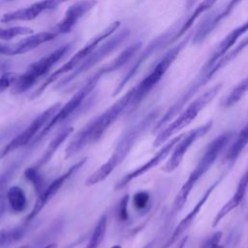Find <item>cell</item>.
Returning a JSON list of instances; mask_svg holds the SVG:
<instances>
[{
  "label": "cell",
  "mask_w": 248,
  "mask_h": 248,
  "mask_svg": "<svg viewBox=\"0 0 248 248\" xmlns=\"http://www.w3.org/2000/svg\"><path fill=\"white\" fill-rule=\"evenodd\" d=\"M97 4L96 0H80L71 5L66 11L63 18L57 23L54 32L57 34L69 33L77 22Z\"/></svg>",
  "instance_id": "obj_19"
},
{
  "label": "cell",
  "mask_w": 248,
  "mask_h": 248,
  "mask_svg": "<svg viewBox=\"0 0 248 248\" xmlns=\"http://www.w3.org/2000/svg\"><path fill=\"white\" fill-rule=\"evenodd\" d=\"M188 240V235H183L181 238H179L172 246L171 248H184Z\"/></svg>",
  "instance_id": "obj_37"
},
{
  "label": "cell",
  "mask_w": 248,
  "mask_h": 248,
  "mask_svg": "<svg viewBox=\"0 0 248 248\" xmlns=\"http://www.w3.org/2000/svg\"><path fill=\"white\" fill-rule=\"evenodd\" d=\"M134 94V87L130 89L125 95L118 99L108 109L100 115L93 118L86 125H84L70 140L65 150V159L73 157L88 144L98 141L106 133L108 128L117 119V117L128 108L132 96Z\"/></svg>",
  "instance_id": "obj_1"
},
{
  "label": "cell",
  "mask_w": 248,
  "mask_h": 248,
  "mask_svg": "<svg viewBox=\"0 0 248 248\" xmlns=\"http://www.w3.org/2000/svg\"><path fill=\"white\" fill-rule=\"evenodd\" d=\"M247 189H248V168L246 169V170L242 174L241 178L239 179L234 194L220 208V210L216 213L215 217L213 218L212 228H216L219 225V223L222 221L223 218H225L231 211L235 209L241 203L243 198L246 195Z\"/></svg>",
  "instance_id": "obj_22"
},
{
  "label": "cell",
  "mask_w": 248,
  "mask_h": 248,
  "mask_svg": "<svg viewBox=\"0 0 248 248\" xmlns=\"http://www.w3.org/2000/svg\"><path fill=\"white\" fill-rule=\"evenodd\" d=\"M141 43H134L131 46H129L127 48H125L113 61L104 66L106 74L114 72L120 68H122L140 48Z\"/></svg>",
  "instance_id": "obj_26"
},
{
  "label": "cell",
  "mask_w": 248,
  "mask_h": 248,
  "mask_svg": "<svg viewBox=\"0 0 248 248\" xmlns=\"http://www.w3.org/2000/svg\"><path fill=\"white\" fill-rule=\"evenodd\" d=\"M61 104L56 103L43 111L40 115H38L21 133L16 136L11 141H9L6 145H4L0 149V160L12 153L13 151L20 148L29 142H32L35 137L39 134V131L43 129L49 120L55 115V113L60 109Z\"/></svg>",
  "instance_id": "obj_11"
},
{
  "label": "cell",
  "mask_w": 248,
  "mask_h": 248,
  "mask_svg": "<svg viewBox=\"0 0 248 248\" xmlns=\"http://www.w3.org/2000/svg\"><path fill=\"white\" fill-rule=\"evenodd\" d=\"M215 2H216V0H202V3L195 9V11L191 14V16H189L188 18L181 24L180 28L173 32L172 36L169 39V41H168L166 46H170V44L174 43V42L177 41L181 36H183V35L187 32V30H188L189 28H191V26L193 25V23L195 22V20L199 17V16L202 15L204 11L208 10Z\"/></svg>",
  "instance_id": "obj_23"
},
{
  "label": "cell",
  "mask_w": 248,
  "mask_h": 248,
  "mask_svg": "<svg viewBox=\"0 0 248 248\" xmlns=\"http://www.w3.org/2000/svg\"><path fill=\"white\" fill-rule=\"evenodd\" d=\"M190 39H192L191 35L187 36L177 45L170 48L165 53V55L160 59V61L155 65L152 71L138 85L134 87V94L127 108L128 113H132L134 110H136L140 106V104L143 101V99L149 94V92L155 87V85L162 79V78L167 73L170 66L173 63V61L179 55L180 51L186 46Z\"/></svg>",
  "instance_id": "obj_5"
},
{
  "label": "cell",
  "mask_w": 248,
  "mask_h": 248,
  "mask_svg": "<svg viewBox=\"0 0 248 248\" xmlns=\"http://www.w3.org/2000/svg\"><path fill=\"white\" fill-rule=\"evenodd\" d=\"M110 248H122L120 245H114V246H112V247H110Z\"/></svg>",
  "instance_id": "obj_42"
},
{
  "label": "cell",
  "mask_w": 248,
  "mask_h": 248,
  "mask_svg": "<svg viewBox=\"0 0 248 248\" xmlns=\"http://www.w3.org/2000/svg\"><path fill=\"white\" fill-rule=\"evenodd\" d=\"M223 175H221L220 177H218L203 193V195L200 198V200L197 202V203L194 205V207L188 212V214L181 219V221L178 223V225L174 228L172 233L170 234V236L167 239V241L163 244V246L161 248H170V246H172L179 238L182 237V235L185 233V232L192 226V224L194 223V221L196 220L197 216L199 215L201 209L202 208V206L204 205V203L206 202V201L209 199V197L211 196L212 192L215 190V188L219 185V183L222 181Z\"/></svg>",
  "instance_id": "obj_14"
},
{
  "label": "cell",
  "mask_w": 248,
  "mask_h": 248,
  "mask_svg": "<svg viewBox=\"0 0 248 248\" xmlns=\"http://www.w3.org/2000/svg\"><path fill=\"white\" fill-rule=\"evenodd\" d=\"M247 92H248V76L230 91V93L222 102V106L226 108L234 106L238 101L242 99V97Z\"/></svg>",
  "instance_id": "obj_28"
},
{
  "label": "cell",
  "mask_w": 248,
  "mask_h": 248,
  "mask_svg": "<svg viewBox=\"0 0 248 248\" xmlns=\"http://www.w3.org/2000/svg\"><path fill=\"white\" fill-rule=\"evenodd\" d=\"M9 245V231L2 230L0 231V247Z\"/></svg>",
  "instance_id": "obj_36"
},
{
  "label": "cell",
  "mask_w": 248,
  "mask_h": 248,
  "mask_svg": "<svg viewBox=\"0 0 248 248\" xmlns=\"http://www.w3.org/2000/svg\"><path fill=\"white\" fill-rule=\"evenodd\" d=\"M103 75H106L104 67L99 69L90 78L86 80V82L80 87L74 96L63 106L60 108V109L55 113V115L49 120V122L42 129V131L35 137V139L32 141V144L37 143L39 140H41L54 126L57 124H60L61 122L67 120L70 118L78 108L79 107L84 103L86 97L93 91V89L96 87L97 83L99 82L101 77Z\"/></svg>",
  "instance_id": "obj_8"
},
{
  "label": "cell",
  "mask_w": 248,
  "mask_h": 248,
  "mask_svg": "<svg viewBox=\"0 0 248 248\" xmlns=\"http://www.w3.org/2000/svg\"><path fill=\"white\" fill-rule=\"evenodd\" d=\"M248 46V37L244 38L241 42L238 43L232 49H230L223 57H221L209 70L204 72H200L196 78L188 85L185 91L181 94V96L173 103L174 108L177 110H181L184 106L189 102V100L203 86L205 85L212 77L223 67L228 65L232 60H233L240 52Z\"/></svg>",
  "instance_id": "obj_9"
},
{
  "label": "cell",
  "mask_w": 248,
  "mask_h": 248,
  "mask_svg": "<svg viewBox=\"0 0 248 248\" xmlns=\"http://www.w3.org/2000/svg\"><path fill=\"white\" fill-rule=\"evenodd\" d=\"M150 196L146 191H139L133 197V204L138 210H143L146 208Z\"/></svg>",
  "instance_id": "obj_33"
},
{
  "label": "cell",
  "mask_w": 248,
  "mask_h": 248,
  "mask_svg": "<svg viewBox=\"0 0 248 248\" xmlns=\"http://www.w3.org/2000/svg\"><path fill=\"white\" fill-rule=\"evenodd\" d=\"M240 1L241 0H230L218 13H215L208 18L204 19L192 37L193 44H201L220 24V22L232 13Z\"/></svg>",
  "instance_id": "obj_21"
},
{
  "label": "cell",
  "mask_w": 248,
  "mask_h": 248,
  "mask_svg": "<svg viewBox=\"0 0 248 248\" xmlns=\"http://www.w3.org/2000/svg\"><path fill=\"white\" fill-rule=\"evenodd\" d=\"M33 29L25 26H14L10 28H1L0 27V39L5 41H10L15 37L32 34Z\"/></svg>",
  "instance_id": "obj_31"
},
{
  "label": "cell",
  "mask_w": 248,
  "mask_h": 248,
  "mask_svg": "<svg viewBox=\"0 0 248 248\" xmlns=\"http://www.w3.org/2000/svg\"><path fill=\"white\" fill-rule=\"evenodd\" d=\"M248 31V20L245 21L243 24L237 26L236 28L232 29L223 40L216 46L214 50L211 52L210 56L207 58L203 66L202 67L200 72H204L209 70L221 57H223L231 47L237 42L238 38L244 35Z\"/></svg>",
  "instance_id": "obj_20"
},
{
  "label": "cell",
  "mask_w": 248,
  "mask_h": 248,
  "mask_svg": "<svg viewBox=\"0 0 248 248\" xmlns=\"http://www.w3.org/2000/svg\"><path fill=\"white\" fill-rule=\"evenodd\" d=\"M17 77H18V75L15 74V73H8V74H5L4 76H2L0 78V93L5 91L6 89H8L11 85H13V83L15 82V80L16 79Z\"/></svg>",
  "instance_id": "obj_34"
},
{
  "label": "cell",
  "mask_w": 248,
  "mask_h": 248,
  "mask_svg": "<svg viewBox=\"0 0 248 248\" xmlns=\"http://www.w3.org/2000/svg\"><path fill=\"white\" fill-rule=\"evenodd\" d=\"M183 134L175 136L173 138H171L170 140H169L163 146L162 148L152 157L150 158L146 163H144L143 165L140 166L139 168L135 169L134 170L126 173L115 185V190H120L124 187H126L132 180H134L135 178H138L140 176H141L142 174H144L145 172H147L148 170H152L153 168H155L156 166H158L162 161H164L168 155L172 151L173 147L175 146V144L180 140V139L182 138Z\"/></svg>",
  "instance_id": "obj_15"
},
{
  "label": "cell",
  "mask_w": 248,
  "mask_h": 248,
  "mask_svg": "<svg viewBox=\"0 0 248 248\" xmlns=\"http://www.w3.org/2000/svg\"><path fill=\"white\" fill-rule=\"evenodd\" d=\"M222 87H223V83L219 82V83L213 85L208 90H206L201 96L196 98L193 102H191L186 107V108L182 109L178 113V116H175L171 122L167 124L162 130H160L158 132V135L156 136V138L153 141V146L159 147V146L165 144L169 140L173 138V136L175 134H177L183 128L187 127L190 123H192V121L196 119V117L199 115V113L208 104H210L212 102V100L220 92Z\"/></svg>",
  "instance_id": "obj_4"
},
{
  "label": "cell",
  "mask_w": 248,
  "mask_h": 248,
  "mask_svg": "<svg viewBox=\"0 0 248 248\" xmlns=\"http://www.w3.org/2000/svg\"><path fill=\"white\" fill-rule=\"evenodd\" d=\"M248 143V122L244 125V127L240 130L237 134L235 140L230 146L227 154H226V161L232 165L233 164L243 149L246 147Z\"/></svg>",
  "instance_id": "obj_25"
},
{
  "label": "cell",
  "mask_w": 248,
  "mask_h": 248,
  "mask_svg": "<svg viewBox=\"0 0 248 248\" xmlns=\"http://www.w3.org/2000/svg\"><path fill=\"white\" fill-rule=\"evenodd\" d=\"M69 0H41L36 2L26 8H22L14 12L7 13L0 18L1 22L8 23L11 21H22V20H32L36 18L40 14L52 10L61 4Z\"/></svg>",
  "instance_id": "obj_17"
},
{
  "label": "cell",
  "mask_w": 248,
  "mask_h": 248,
  "mask_svg": "<svg viewBox=\"0 0 248 248\" xmlns=\"http://www.w3.org/2000/svg\"><path fill=\"white\" fill-rule=\"evenodd\" d=\"M74 128L73 127H66L64 129H62L60 131V133H58V135H56L52 140L50 141V143L47 145V147L46 148L44 154L42 155V157L37 161V163L34 165V167L36 169H40L41 167H43L44 165H46L48 161H50V159L52 158V156L54 155V153L56 152V150L58 149V147L64 142V140L73 133Z\"/></svg>",
  "instance_id": "obj_24"
},
{
  "label": "cell",
  "mask_w": 248,
  "mask_h": 248,
  "mask_svg": "<svg viewBox=\"0 0 248 248\" xmlns=\"http://www.w3.org/2000/svg\"><path fill=\"white\" fill-rule=\"evenodd\" d=\"M72 47V43L66 44L31 64L24 73L16 78L13 83V94H21L31 88L41 78L45 77L56 63H58L64 56H66Z\"/></svg>",
  "instance_id": "obj_6"
},
{
  "label": "cell",
  "mask_w": 248,
  "mask_h": 248,
  "mask_svg": "<svg viewBox=\"0 0 248 248\" xmlns=\"http://www.w3.org/2000/svg\"><path fill=\"white\" fill-rule=\"evenodd\" d=\"M15 172V167L7 169L4 172L0 173V216H2L6 209V201H7V191L8 184L10 179Z\"/></svg>",
  "instance_id": "obj_30"
},
{
  "label": "cell",
  "mask_w": 248,
  "mask_h": 248,
  "mask_svg": "<svg viewBox=\"0 0 248 248\" xmlns=\"http://www.w3.org/2000/svg\"><path fill=\"white\" fill-rule=\"evenodd\" d=\"M129 35H130V29L124 28L120 30L118 33H116L114 36L107 40L101 46L93 50L76 69L73 70V72L70 75H68L65 78L60 80L57 83L55 88L66 86L68 83L76 79L78 77H79L80 75L90 70L95 65H97L100 61L106 58L110 52L116 49L129 37Z\"/></svg>",
  "instance_id": "obj_10"
},
{
  "label": "cell",
  "mask_w": 248,
  "mask_h": 248,
  "mask_svg": "<svg viewBox=\"0 0 248 248\" xmlns=\"http://www.w3.org/2000/svg\"><path fill=\"white\" fill-rule=\"evenodd\" d=\"M86 162V158L81 159L80 161L77 162L74 166H72L67 171L62 173L60 176L55 178L46 188H45L39 195V198L37 199L32 210L29 212V214L26 217V222H30L32 219H34L40 211L46 206V204L56 195V193L61 189V187L65 184V182L78 170H79L83 164Z\"/></svg>",
  "instance_id": "obj_13"
},
{
  "label": "cell",
  "mask_w": 248,
  "mask_h": 248,
  "mask_svg": "<svg viewBox=\"0 0 248 248\" xmlns=\"http://www.w3.org/2000/svg\"><path fill=\"white\" fill-rule=\"evenodd\" d=\"M57 35L58 34L54 31L41 32V33L34 34L30 37H27L15 44L8 45V44L0 43V54L12 56L16 54L26 53L38 47L40 45L53 40Z\"/></svg>",
  "instance_id": "obj_18"
},
{
  "label": "cell",
  "mask_w": 248,
  "mask_h": 248,
  "mask_svg": "<svg viewBox=\"0 0 248 248\" xmlns=\"http://www.w3.org/2000/svg\"><path fill=\"white\" fill-rule=\"evenodd\" d=\"M143 248H152L151 247V243H149V244H147V245H145Z\"/></svg>",
  "instance_id": "obj_41"
},
{
  "label": "cell",
  "mask_w": 248,
  "mask_h": 248,
  "mask_svg": "<svg viewBox=\"0 0 248 248\" xmlns=\"http://www.w3.org/2000/svg\"><path fill=\"white\" fill-rule=\"evenodd\" d=\"M24 175L34 185L37 192L41 193L44 190V185L42 182V177L39 173V170L36 169L34 166L26 169L24 171Z\"/></svg>",
  "instance_id": "obj_32"
},
{
  "label": "cell",
  "mask_w": 248,
  "mask_h": 248,
  "mask_svg": "<svg viewBox=\"0 0 248 248\" xmlns=\"http://www.w3.org/2000/svg\"><path fill=\"white\" fill-rule=\"evenodd\" d=\"M155 119L156 113L151 112L143 119H141L138 124L132 126L129 130H127L120 139L119 142L117 143L116 147L114 148L112 154L108 159V161L86 178L85 185L89 187L105 180L116 169V167L124 161L136 141L151 126L152 122Z\"/></svg>",
  "instance_id": "obj_3"
},
{
  "label": "cell",
  "mask_w": 248,
  "mask_h": 248,
  "mask_svg": "<svg viewBox=\"0 0 248 248\" xmlns=\"http://www.w3.org/2000/svg\"><path fill=\"white\" fill-rule=\"evenodd\" d=\"M120 25L119 21H114L112 22L110 25H108L107 28H105L101 33H99L98 35H96L95 37L91 38L84 46L82 48H80L78 51H77L64 65H62L60 68H58L55 72H53L52 74H50L46 80L33 92V94L31 95L30 99H36L38 98L40 95H42V93L46 90V88L50 85L52 82H54L55 80H57L61 76H63L64 74L73 71L74 69H76L96 47L97 46L103 42L105 39L108 38Z\"/></svg>",
  "instance_id": "obj_7"
},
{
  "label": "cell",
  "mask_w": 248,
  "mask_h": 248,
  "mask_svg": "<svg viewBox=\"0 0 248 248\" xmlns=\"http://www.w3.org/2000/svg\"><path fill=\"white\" fill-rule=\"evenodd\" d=\"M16 248H29V246H27V245H23V246H19V247H16Z\"/></svg>",
  "instance_id": "obj_43"
},
{
  "label": "cell",
  "mask_w": 248,
  "mask_h": 248,
  "mask_svg": "<svg viewBox=\"0 0 248 248\" xmlns=\"http://www.w3.org/2000/svg\"><path fill=\"white\" fill-rule=\"evenodd\" d=\"M7 201L15 212H21L26 208L27 199L24 191L19 186H12L7 191Z\"/></svg>",
  "instance_id": "obj_27"
},
{
  "label": "cell",
  "mask_w": 248,
  "mask_h": 248,
  "mask_svg": "<svg viewBox=\"0 0 248 248\" xmlns=\"http://www.w3.org/2000/svg\"><path fill=\"white\" fill-rule=\"evenodd\" d=\"M13 1H16V0H0V6L1 5H4V4H8V3H11Z\"/></svg>",
  "instance_id": "obj_39"
},
{
  "label": "cell",
  "mask_w": 248,
  "mask_h": 248,
  "mask_svg": "<svg viewBox=\"0 0 248 248\" xmlns=\"http://www.w3.org/2000/svg\"><path fill=\"white\" fill-rule=\"evenodd\" d=\"M43 248H57V244L56 243H50V244H47L46 246H45Z\"/></svg>",
  "instance_id": "obj_38"
},
{
  "label": "cell",
  "mask_w": 248,
  "mask_h": 248,
  "mask_svg": "<svg viewBox=\"0 0 248 248\" xmlns=\"http://www.w3.org/2000/svg\"><path fill=\"white\" fill-rule=\"evenodd\" d=\"M232 136V132H225L216 137L207 145L202 156L197 163L195 169L190 172L188 178L186 179V181L176 194L170 209L171 216L176 215L184 207L194 186L212 167V165L215 163L216 159L218 158L224 147L231 140Z\"/></svg>",
  "instance_id": "obj_2"
},
{
  "label": "cell",
  "mask_w": 248,
  "mask_h": 248,
  "mask_svg": "<svg viewBox=\"0 0 248 248\" xmlns=\"http://www.w3.org/2000/svg\"><path fill=\"white\" fill-rule=\"evenodd\" d=\"M213 122L211 120L207 121L206 123L190 130L189 132L183 134L180 140L175 144L171 151V155L166 165L163 168V170L166 172H171L175 170L180 163L183 160L184 155L187 153L189 148L201 138L204 137L212 128Z\"/></svg>",
  "instance_id": "obj_12"
},
{
  "label": "cell",
  "mask_w": 248,
  "mask_h": 248,
  "mask_svg": "<svg viewBox=\"0 0 248 248\" xmlns=\"http://www.w3.org/2000/svg\"><path fill=\"white\" fill-rule=\"evenodd\" d=\"M106 232H107V216L102 215L98 220L85 248H98L102 243V241L104 240Z\"/></svg>",
  "instance_id": "obj_29"
},
{
  "label": "cell",
  "mask_w": 248,
  "mask_h": 248,
  "mask_svg": "<svg viewBox=\"0 0 248 248\" xmlns=\"http://www.w3.org/2000/svg\"><path fill=\"white\" fill-rule=\"evenodd\" d=\"M174 31L170 32L168 31L164 34H162L161 36L157 37L156 39H154L146 47L145 49L140 53V55L138 57V59L136 60V62L133 64V66L130 68V70L126 73V75L123 77V78L121 79V81L118 83V85L116 86V88L114 89L113 93H112V96H116L118 95L122 89L124 88V86L128 83V81L135 76V74L138 72V70L141 67V65L148 59V57L150 55H152V53H154L157 49H160V48H163V47H166V45L169 41V39L172 36Z\"/></svg>",
  "instance_id": "obj_16"
},
{
  "label": "cell",
  "mask_w": 248,
  "mask_h": 248,
  "mask_svg": "<svg viewBox=\"0 0 248 248\" xmlns=\"http://www.w3.org/2000/svg\"><path fill=\"white\" fill-rule=\"evenodd\" d=\"M128 202H129V195H125L122 200L120 201L119 206H118V218L121 221H126L128 219Z\"/></svg>",
  "instance_id": "obj_35"
},
{
  "label": "cell",
  "mask_w": 248,
  "mask_h": 248,
  "mask_svg": "<svg viewBox=\"0 0 248 248\" xmlns=\"http://www.w3.org/2000/svg\"><path fill=\"white\" fill-rule=\"evenodd\" d=\"M194 1H195V0H188V4H187L188 9H190V7L194 4Z\"/></svg>",
  "instance_id": "obj_40"
}]
</instances>
